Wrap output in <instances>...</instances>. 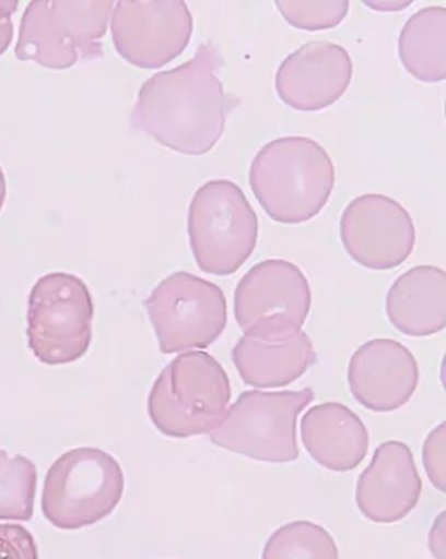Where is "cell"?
I'll return each mask as SVG.
<instances>
[{
    "label": "cell",
    "mask_w": 446,
    "mask_h": 559,
    "mask_svg": "<svg viewBox=\"0 0 446 559\" xmlns=\"http://www.w3.org/2000/svg\"><path fill=\"white\" fill-rule=\"evenodd\" d=\"M221 66V51L203 43L189 62L153 75L139 91L132 129L183 155L210 152L223 136L226 116L235 105L216 75Z\"/></svg>",
    "instance_id": "cell-1"
},
{
    "label": "cell",
    "mask_w": 446,
    "mask_h": 559,
    "mask_svg": "<svg viewBox=\"0 0 446 559\" xmlns=\"http://www.w3.org/2000/svg\"><path fill=\"white\" fill-rule=\"evenodd\" d=\"M249 183L271 219L285 225L309 222L329 202L336 169L315 140L285 136L272 140L253 159Z\"/></svg>",
    "instance_id": "cell-2"
},
{
    "label": "cell",
    "mask_w": 446,
    "mask_h": 559,
    "mask_svg": "<svg viewBox=\"0 0 446 559\" xmlns=\"http://www.w3.org/2000/svg\"><path fill=\"white\" fill-rule=\"evenodd\" d=\"M228 374L206 352L179 355L160 372L149 396V416L162 435L190 438L221 424L231 402Z\"/></svg>",
    "instance_id": "cell-3"
},
{
    "label": "cell",
    "mask_w": 446,
    "mask_h": 559,
    "mask_svg": "<svg viewBox=\"0 0 446 559\" xmlns=\"http://www.w3.org/2000/svg\"><path fill=\"white\" fill-rule=\"evenodd\" d=\"M110 0H35L20 23L16 57L50 70H66L104 56Z\"/></svg>",
    "instance_id": "cell-4"
},
{
    "label": "cell",
    "mask_w": 446,
    "mask_h": 559,
    "mask_svg": "<svg viewBox=\"0 0 446 559\" xmlns=\"http://www.w3.org/2000/svg\"><path fill=\"white\" fill-rule=\"evenodd\" d=\"M124 491V471L108 452L95 448L70 450L46 474L43 514L58 530L89 527L117 509Z\"/></svg>",
    "instance_id": "cell-5"
},
{
    "label": "cell",
    "mask_w": 446,
    "mask_h": 559,
    "mask_svg": "<svg viewBox=\"0 0 446 559\" xmlns=\"http://www.w3.org/2000/svg\"><path fill=\"white\" fill-rule=\"evenodd\" d=\"M258 229L256 211L236 183L215 179L192 197L190 248L206 274L230 276L242 269L256 249Z\"/></svg>",
    "instance_id": "cell-6"
},
{
    "label": "cell",
    "mask_w": 446,
    "mask_h": 559,
    "mask_svg": "<svg viewBox=\"0 0 446 559\" xmlns=\"http://www.w3.org/2000/svg\"><path fill=\"white\" fill-rule=\"evenodd\" d=\"M315 399L302 391H246L214 430L210 441L236 454L265 463L297 461V417Z\"/></svg>",
    "instance_id": "cell-7"
},
{
    "label": "cell",
    "mask_w": 446,
    "mask_h": 559,
    "mask_svg": "<svg viewBox=\"0 0 446 559\" xmlns=\"http://www.w3.org/2000/svg\"><path fill=\"white\" fill-rule=\"evenodd\" d=\"M95 305L82 278L52 272L33 285L26 316L30 349L49 366L78 361L89 352Z\"/></svg>",
    "instance_id": "cell-8"
},
{
    "label": "cell",
    "mask_w": 446,
    "mask_h": 559,
    "mask_svg": "<svg viewBox=\"0 0 446 559\" xmlns=\"http://www.w3.org/2000/svg\"><path fill=\"white\" fill-rule=\"evenodd\" d=\"M144 306L164 355L210 347L228 322L221 286L189 272L164 278Z\"/></svg>",
    "instance_id": "cell-9"
},
{
    "label": "cell",
    "mask_w": 446,
    "mask_h": 559,
    "mask_svg": "<svg viewBox=\"0 0 446 559\" xmlns=\"http://www.w3.org/2000/svg\"><path fill=\"white\" fill-rule=\"evenodd\" d=\"M310 305L308 278L297 265L283 259L253 265L235 290L238 328L263 342H283L298 334Z\"/></svg>",
    "instance_id": "cell-10"
},
{
    "label": "cell",
    "mask_w": 446,
    "mask_h": 559,
    "mask_svg": "<svg viewBox=\"0 0 446 559\" xmlns=\"http://www.w3.org/2000/svg\"><path fill=\"white\" fill-rule=\"evenodd\" d=\"M183 0H122L111 15V37L126 62L145 70L164 68L181 56L192 35Z\"/></svg>",
    "instance_id": "cell-11"
},
{
    "label": "cell",
    "mask_w": 446,
    "mask_h": 559,
    "mask_svg": "<svg viewBox=\"0 0 446 559\" xmlns=\"http://www.w3.org/2000/svg\"><path fill=\"white\" fill-rule=\"evenodd\" d=\"M341 238L356 263L373 271H389L408 261L416 233L410 213L395 199L365 194L345 207Z\"/></svg>",
    "instance_id": "cell-12"
},
{
    "label": "cell",
    "mask_w": 446,
    "mask_h": 559,
    "mask_svg": "<svg viewBox=\"0 0 446 559\" xmlns=\"http://www.w3.org/2000/svg\"><path fill=\"white\" fill-rule=\"evenodd\" d=\"M354 73L342 46L310 41L284 59L277 71L275 88L285 105L298 111L329 108L348 91Z\"/></svg>",
    "instance_id": "cell-13"
},
{
    "label": "cell",
    "mask_w": 446,
    "mask_h": 559,
    "mask_svg": "<svg viewBox=\"0 0 446 559\" xmlns=\"http://www.w3.org/2000/svg\"><path fill=\"white\" fill-rule=\"evenodd\" d=\"M349 384L359 404L385 414L403 407L415 394L419 366L403 344L375 338L352 355Z\"/></svg>",
    "instance_id": "cell-14"
},
{
    "label": "cell",
    "mask_w": 446,
    "mask_h": 559,
    "mask_svg": "<svg viewBox=\"0 0 446 559\" xmlns=\"http://www.w3.org/2000/svg\"><path fill=\"white\" fill-rule=\"evenodd\" d=\"M423 483L408 444H379L368 468L359 477L356 503L375 523H396L416 508Z\"/></svg>",
    "instance_id": "cell-15"
},
{
    "label": "cell",
    "mask_w": 446,
    "mask_h": 559,
    "mask_svg": "<svg viewBox=\"0 0 446 559\" xmlns=\"http://www.w3.org/2000/svg\"><path fill=\"white\" fill-rule=\"evenodd\" d=\"M302 441L319 465L334 472L357 468L369 449L368 430L361 417L341 403H324L306 412Z\"/></svg>",
    "instance_id": "cell-16"
},
{
    "label": "cell",
    "mask_w": 446,
    "mask_h": 559,
    "mask_svg": "<svg viewBox=\"0 0 446 559\" xmlns=\"http://www.w3.org/2000/svg\"><path fill=\"white\" fill-rule=\"evenodd\" d=\"M386 314L412 337L435 335L446 328V274L435 265H418L399 276L386 296Z\"/></svg>",
    "instance_id": "cell-17"
},
{
    "label": "cell",
    "mask_w": 446,
    "mask_h": 559,
    "mask_svg": "<svg viewBox=\"0 0 446 559\" xmlns=\"http://www.w3.org/2000/svg\"><path fill=\"white\" fill-rule=\"evenodd\" d=\"M317 355L305 332L283 342H263L248 335L232 350V361L245 384L255 389H281L297 381Z\"/></svg>",
    "instance_id": "cell-18"
},
{
    "label": "cell",
    "mask_w": 446,
    "mask_h": 559,
    "mask_svg": "<svg viewBox=\"0 0 446 559\" xmlns=\"http://www.w3.org/2000/svg\"><path fill=\"white\" fill-rule=\"evenodd\" d=\"M403 68L424 83L446 78V9L432 5L418 11L404 24L398 39Z\"/></svg>",
    "instance_id": "cell-19"
},
{
    "label": "cell",
    "mask_w": 446,
    "mask_h": 559,
    "mask_svg": "<svg viewBox=\"0 0 446 559\" xmlns=\"http://www.w3.org/2000/svg\"><path fill=\"white\" fill-rule=\"evenodd\" d=\"M37 468L23 455L0 449V521L30 522L35 512Z\"/></svg>",
    "instance_id": "cell-20"
},
{
    "label": "cell",
    "mask_w": 446,
    "mask_h": 559,
    "mask_svg": "<svg viewBox=\"0 0 446 559\" xmlns=\"http://www.w3.org/2000/svg\"><path fill=\"white\" fill-rule=\"evenodd\" d=\"M262 559H339V554L334 538L321 525L294 522L272 534Z\"/></svg>",
    "instance_id": "cell-21"
},
{
    "label": "cell",
    "mask_w": 446,
    "mask_h": 559,
    "mask_svg": "<svg viewBox=\"0 0 446 559\" xmlns=\"http://www.w3.org/2000/svg\"><path fill=\"white\" fill-rule=\"evenodd\" d=\"M285 22L303 31H325L341 24L350 10L348 0H279Z\"/></svg>",
    "instance_id": "cell-22"
},
{
    "label": "cell",
    "mask_w": 446,
    "mask_h": 559,
    "mask_svg": "<svg viewBox=\"0 0 446 559\" xmlns=\"http://www.w3.org/2000/svg\"><path fill=\"white\" fill-rule=\"evenodd\" d=\"M446 424L438 425L430 432L423 445V463L425 472L434 487L446 490Z\"/></svg>",
    "instance_id": "cell-23"
},
{
    "label": "cell",
    "mask_w": 446,
    "mask_h": 559,
    "mask_svg": "<svg viewBox=\"0 0 446 559\" xmlns=\"http://www.w3.org/2000/svg\"><path fill=\"white\" fill-rule=\"evenodd\" d=\"M0 559H38L35 537L23 525L0 523Z\"/></svg>",
    "instance_id": "cell-24"
},
{
    "label": "cell",
    "mask_w": 446,
    "mask_h": 559,
    "mask_svg": "<svg viewBox=\"0 0 446 559\" xmlns=\"http://www.w3.org/2000/svg\"><path fill=\"white\" fill-rule=\"evenodd\" d=\"M15 0H0V56L10 48L13 37L12 15L17 11Z\"/></svg>",
    "instance_id": "cell-25"
},
{
    "label": "cell",
    "mask_w": 446,
    "mask_h": 559,
    "mask_svg": "<svg viewBox=\"0 0 446 559\" xmlns=\"http://www.w3.org/2000/svg\"><path fill=\"white\" fill-rule=\"evenodd\" d=\"M445 514L441 515L437 519V522L434 525V530L431 532L430 536V547L432 555H434L437 559H445Z\"/></svg>",
    "instance_id": "cell-26"
},
{
    "label": "cell",
    "mask_w": 446,
    "mask_h": 559,
    "mask_svg": "<svg viewBox=\"0 0 446 559\" xmlns=\"http://www.w3.org/2000/svg\"><path fill=\"white\" fill-rule=\"evenodd\" d=\"M7 197V183L2 168H0V211H2Z\"/></svg>",
    "instance_id": "cell-27"
}]
</instances>
